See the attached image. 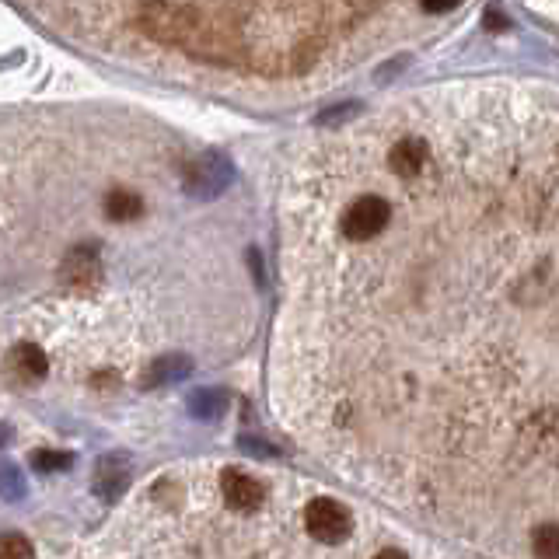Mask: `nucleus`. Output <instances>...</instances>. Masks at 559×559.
Segmentation results:
<instances>
[{"instance_id": "7ed1b4c3", "label": "nucleus", "mask_w": 559, "mask_h": 559, "mask_svg": "<svg viewBox=\"0 0 559 559\" xmlns=\"http://www.w3.org/2000/svg\"><path fill=\"white\" fill-rule=\"evenodd\" d=\"M221 490H224V504H228L231 511H242V514L263 507V500H266L263 483H259V479H252V476H245V472H238V469L224 472Z\"/></svg>"}, {"instance_id": "39448f33", "label": "nucleus", "mask_w": 559, "mask_h": 559, "mask_svg": "<svg viewBox=\"0 0 559 559\" xmlns=\"http://www.w3.org/2000/svg\"><path fill=\"white\" fill-rule=\"evenodd\" d=\"M7 367L18 381H39L46 378V353L35 343H18L7 357Z\"/></svg>"}, {"instance_id": "423d86ee", "label": "nucleus", "mask_w": 559, "mask_h": 559, "mask_svg": "<svg viewBox=\"0 0 559 559\" xmlns=\"http://www.w3.org/2000/svg\"><path fill=\"white\" fill-rule=\"evenodd\" d=\"M105 214H109V221H137L144 214V200L130 189H112L105 196Z\"/></svg>"}, {"instance_id": "f03ea898", "label": "nucleus", "mask_w": 559, "mask_h": 559, "mask_svg": "<svg viewBox=\"0 0 559 559\" xmlns=\"http://www.w3.org/2000/svg\"><path fill=\"white\" fill-rule=\"evenodd\" d=\"M388 217H392V207H388L381 196H360L346 207L343 214V235L350 242H371L374 235L388 228Z\"/></svg>"}, {"instance_id": "20e7f679", "label": "nucleus", "mask_w": 559, "mask_h": 559, "mask_svg": "<svg viewBox=\"0 0 559 559\" xmlns=\"http://www.w3.org/2000/svg\"><path fill=\"white\" fill-rule=\"evenodd\" d=\"M427 158L430 154L423 140H399V144L392 147V154H388V165H392V172L402 175V179H413V175L423 172Z\"/></svg>"}, {"instance_id": "6e6552de", "label": "nucleus", "mask_w": 559, "mask_h": 559, "mask_svg": "<svg viewBox=\"0 0 559 559\" xmlns=\"http://www.w3.org/2000/svg\"><path fill=\"white\" fill-rule=\"evenodd\" d=\"M0 559H35V549L25 535H0Z\"/></svg>"}, {"instance_id": "f257e3e1", "label": "nucleus", "mask_w": 559, "mask_h": 559, "mask_svg": "<svg viewBox=\"0 0 559 559\" xmlns=\"http://www.w3.org/2000/svg\"><path fill=\"white\" fill-rule=\"evenodd\" d=\"M304 525H308L311 539L325 542V546H336V542L350 539V532H353L350 511H346L339 500H329V497L311 500L308 511H304Z\"/></svg>"}, {"instance_id": "9d476101", "label": "nucleus", "mask_w": 559, "mask_h": 559, "mask_svg": "<svg viewBox=\"0 0 559 559\" xmlns=\"http://www.w3.org/2000/svg\"><path fill=\"white\" fill-rule=\"evenodd\" d=\"M423 4V11L427 14H444V11H455L462 0H420Z\"/></svg>"}, {"instance_id": "0eeeda50", "label": "nucleus", "mask_w": 559, "mask_h": 559, "mask_svg": "<svg viewBox=\"0 0 559 559\" xmlns=\"http://www.w3.org/2000/svg\"><path fill=\"white\" fill-rule=\"evenodd\" d=\"M532 549L539 559H559V525H539L532 535Z\"/></svg>"}, {"instance_id": "9b49d317", "label": "nucleus", "mask_w": 559, "mask_h": 559, "mask_svg": "<svg viewBox=\"0 0 559 559\" xmlns=\"http://www.w3.org/2000/svg\"><path fill=\"white\" fill-rule=\"evenodd\" d=\"M374 559H409V556L402 553V549H381V553L374 556Z\"/></svg>"}, {"instance_id": "1a4fd4ad", "label": "nucleus", "mask_w": 559, "mask_h": 559, "mask_svg": "<svg viewBox=\"0 0 559 559\" xmlns=\"http://www.w3.org/2000/svg\"><path fill=\"white\" fill-rule=\"evenodd\" d=\"M32 462L39 465V469H67L70 455H46V451H35Z\"/></svg>"}]
</instances>
